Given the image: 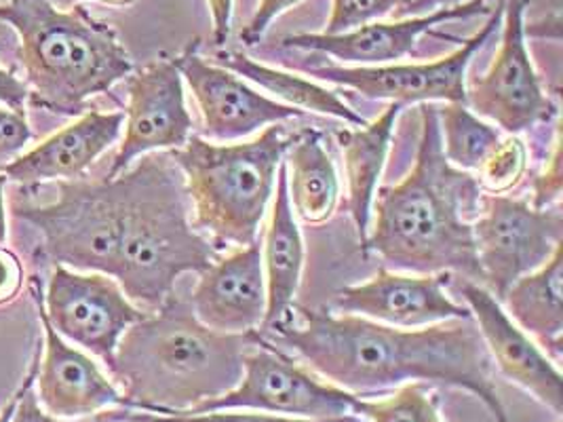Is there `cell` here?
Here are the masks:
<instances>
[{
    "mask_svg": "<svg viewBox=\"0 0 563 422\" xmlns=\"http://www.w3.org/2000/svg\"><path fill=\"white\" fill-rule=\"evenodd\" d=\"M294 309L298 323L285 316L264 330L271 338L256 332L257 336L294 351L335 387L365 397L408 382H437L477 397L494 422H509L494 382L492 357L473 319L404 330L365 316Z\"/></svg>",
    "mask_w": 563,
    "mask_h": 422,
    "instance_id": "cell-1",
    "label": "cell"
},
{
    "mask_svg": "<svg viewBox=\"0 0 563 422\" xmlns=\"http://www.w3.org/2000/svg\"><path fill=\"white\" fill-rule=\"evenodd\" d=\"M482 197L475 176L448 163L437 108L424 104L413 167L399 185L378 188L363 249L376 252L388 270L459 273L466 281L484 286L473 241Z\"/></svg>",
    "mask_w": 563,
    "mask_h": 422,
    "instance_id": "cell-2",
    "label": "cell"
},
{
    "mask_svg": "<svg viewBox=\"0 0 563 422\" xmlns=\"http://www.w3.org/2000/svg\"><path fill=\"white\" fill-rule=\"evenodd\" d=\"M252 334L206 327L174 293L131 325L108 366L131 412L172 417L229 393L243 376Z\"/></svg>",
    "mask_w": 563,
    "mask_h": 422,
    "instance_id": "cell-3",
    "label": "cell"
},
{
    "mask_svg": "<svg viewBox=\"0 0 563 422\" xmlns=\"http://www.w3.org/2000/svg\"><path fill=\"white\" fill-rule=\"evenodd\" d=\"M0 20L20 34L18 55L34 108L77 116L91 98L133 73L117 30L82 4L57 9L52 0H7Z\"/></svg>",
    "mask_w": 563,
    "mask_h": 422,
    "instance_id": "cell-4",
    "label": "cell"
},
{
    "mask_svg": "<svg viewBox=\"0 0 563 422\" xmlns=\"http://www.w3.org/2000/svg\"><path fill=\"white\" fill-rule=\"evenodd\" d=\"M128 215L114 279L133 304L156 311L186 273H203L218 247L190 220V201L172 155H144L125 171Z\"/></svg>",
    "mask_w": 563,
    "mask_h": 422,
    "instance_id": "cell-5",
    "label": "cell"
},
{
    "mask_svg": "<svg viewBox=\"0 0 563 422\" xmlns=\"http://www.w3.org/2000/svg\"><path fill=\"white\" fill-rule=\"evenodd\" d=\"M291 137L277 123L250 142L227 144L190 135L172 153L184 178L195 226L216 247H245L257 241Z\"/></svg>",
    "mask_w": 563,
    "mask_h": 422,
    "instance_id": "cell-6",
    "label": "cell"
},
{
    "mask_svg": "<svg viewBox=\"0 0 563 422\" xmlns=\"http://www.w3.org/2000/svg\"><path fill=\"white\" fill-rule=\"evenodd\" d=\"M57 192L49 206H15L13 215L43 235V254L55 266L114 277L128 215V174L62 180Z\"/></svg>",
    "mask_w": 563,
    "mask_h": 422,
    "instance_id": "cell-7",
    "label": "cell"
},
{
    "mask_svg": "<svg viewBox=\"0 0 563 422\" xmlns=\"http://www.w3.org/2000/svg\"><path fill=\"white\" fill-rule=\"evenodd\" d=\"M254 336L256 344L243 357V376L239 385L190 412L256 410L308 421L346 419L355 412L357 396L319 380L273 344L264 343L256 332Z\"/></svg>",
    "mask_w": 563,
    "mask_h": 422,
    "instance_id": "cell-8",
    "label": "cell"
},
{
    "mask_svg": "<svg viewBox=\"0 0 563 422\" xmlns=\"http://www.w3.org/2000/svg\"><path fill=\"white\" fill-rule=\"evenodd\" d=\"M473 241L484 288L503 302L517 279L534 273L563 245L562 211L484 192Z\"/></svg>",
    "mask_w": 563,
    "mask_h": 422,
    "instance_id": "cell-9",
    "label": "cell"
},
{
    "mask_svg": "<svg viewBox=\"0 0 563 422\" xmlns=\"http://www.w3.org/2000/svg\"><path fill=\"white\" fill-rule=\"evenodd\" d=\"M530 0H505L500 47L482 77L466 85V106L503 132L519 135L558 114L528 49Z\"/></svg>",
    "mask_w": 563,
    "mask_h": 422,
    "instance_id": "cell-10",
    "label": "cell"
},
{
    "mask_svg": "<svg viewBox=\"0 0 563 422\" xmlns=\"http://www.w3.org/2000/svg\"><path fill=\"white\" fill-rule=\"evenodd\" d=\"M505 0H498L484 26L461 47L427 64H386V66H321L310 77L355 89L369 100H388L395 104H466V70L475 53L503 22Z\"/></svg>",
    "mask_w": 563,
    "mask_h": 422,
    "instance_id": "cell-11",
    "label": "cell"
},
{
    "mask_svg": "<svg viewBox=\"0 0 563 422\" xmlns=\"http://www.w3.org/2000/svg\"><path fill=\"white\" fill-rule=\"evenodd\" d=\"M45 313L62 338L100 357L106 368L129 327L148 315L129 300L114 277L77 273L59 264L53 268Z\"/></svg>",
    "mask_w": 563,
    "mask_h": 422,
    "instance_id": "cell-12",
    "label": "cell"
},
{
    "mask_svg": "<svg viewBox=\"0 0 563 422\" xmlns=\"http://www.w3.org/2000/svg\"><path fill=\"white\" fill-rule=\"evenodd\" d=\"M128 93L125 135L106 178L121 176L135 158L148 153L178 151L195 127L176 59H154L131 73Z\"/></svg>",
    "mask_w": 563,
    "mask_h": 422,
    "instance_id": "cell-13",
    "label": "cell"
},
{
    "mask_svg": "<svg viewBox=\"0 0 563 422\" xmlns=\"http://www.w3.org/2000/svg\"><path fill=\"white\" fill-rule=\"evenodd\" d=\"M197 49L199 43H190L176 57V66L203 116L201 137L211 142H239L260 130L305 114L302 110L260 93L229 68L203 59Z\"/></svg>",
    "mask_w": 563,
    "mask_h": 422,
    "instance_id": "cell-14",
    "label": "cell"
},
{
    "mask_svg": "<svg viewBox=\"0 0 563 422\" xmlns=\"http://www.w3.org/2000/svg\"><path fill=\"white\" fill-rule=\"evenodd\" d=\"M448 281V273L413 275L383 268L369 281L338 291L332 307L342 315L365 316L404 330L473 319L466 307L450 298Z\"/></svg>",
    "mask_w": 563,
    "mask_h": 422,
    "instance_id": "cell-15",
    "label": "cell"
},
{
    "mask_svg": "<svg viewBox=\"0 0 563 422\" xmlns=\"http://www.w3.org/2000/svg\"><path fill=\"white\" fill-rule=\"evenodd\" d=\"M466 309L484 338L492 362L498 369L537 397L542 406L553 410L558 417L563 412V378L555 362L521 330L503 302L479 284L462 281L459 286Z\"/></svg>",
    "mask_w": 563,
    "mask_h": 422,
    "instance_id": "cell-16",
    "label": "cell"
},
{
    "mask_svg": "<svg viewBox=\"0 0 563 422\" xmlns=\"http://www.w3.org/2000/svg\"><path fill=\"white\" fill-rule=\"evenodd\" d=\"M36 311L45 330V357L38 362V403L41 408L62 421L93 417L108 408L129 410L128 397L108 378L98 364L66 343L53 330L41 284L32 279Z\"/></svg>",
    "mask_w": 563,
    "mask_h": 422,
    "instance_id": "cell-17",
    "label": "cell"
},
{
    "mask_svg": "<svg viewBox=\"0 0 563 422\" xmlns=\"http://www.w3.org/2000/svg\"><path fill=\"white\" fill-rule=\"evenodd\" d=\"M190 309L213 332H260L266 316V279L260 241L236 247L199 273Z\"/></svg>",
    "mask_w": 563,
    "mask_h": 422,
    "instance_id": "cell-18",
    "label": "cell"
},
{
    "mask_svg": "<svg viewBox=\"0 0 563 422\" xmlns=\"http://www.w3.org/2000/svg\"><path fill=\"white\" fill-rule=\"evenodd\" d=\"M486 13H489L487 0H468L456 7L439 9L427 15L406 18L399 22H374L346 34H325V32L289 34L283 38L282 47L325 53L342 64H353V66H386L410 55L418 38L439 24L454 22V20H468Z\"/></svg>",
    "mask_w": 563,
    "mask_h": 422,
    "instance_id": "cell-19",
    "label": "cell"
},
{
    "mask_svg": "<svg viewBox=\"0 0 563 422\" xmlns=\"http://www.w3.org/2000/svg\"><path fill=\"white\" fill-rule=\"evenodd\" d=\"M125 112L89 110L77 123L53 133L22 157L4 163L0 171L20 185L80 180L87 169L119 140Z\"/></svg>",
    "mask_w": 563,
    "mask_h": 422,
    "instance_id": "cell-20",
    "label": "cell"
},
{
    "mask_svg": "<svg viewBox=\"0 0 563 422\" xmlns=\"http://www.w3.org/2000/svg\"><path fill=\"white\" fill-rule=\"evenodd\" d=\"M307 260L305 238L289 206L285 163L277 174L271 222L262 243V266L266 279V316L260 330L277 325L296 304Z\"/></svg>",
    "mask_w": 563,
    "mask_h": 422,
    "instance_id": "cell-21",
    "label": "cell"
},
{
    "mask_svg": "<svg viewBox=\"0 0 563 422\" xmlns=\"http://www.w3.org/2000/svg\"><path fill=\"white\" fill-rule=\"evenodd\" d=\"M401 104L390 102L385 112L363 127L355 130H338L335 140L344 155V171H346V206L357 229L358 241L365 245L372 224V208L376 192L380 188V178L385 171L386 158L390 151L395 123L401 112Z\"/></svg>",
    "mask_w": 563,
    "mask_h": 422,
    "instance_id": "cell-22",
    "label": "cell"
},
{
    "mask_svg": "<svg viewBox=\"0 0 563 422\" xmlns=\"http://www.w3.org/2000/svg\"><path fill=\"white\" fill-rule=\"evenodd\" d=\"M283 163L291 211L310 226L330 222L340 203V178L323 135L314 130L294 135Z\"/></svg>",
    "mask_w": 563,
    "mask_h": 422,
    "instance_id": "cell-23",
    "label": "cell"
},
{
    "mask_svg": "<svg viewBox=\"0 0 563 422\" xmlns=\"http://www.w3.org/2000/svg\"><path fill=\"white\" fill-rule=\"evenodd\" d=\"M563 245L534 273L517 279L505 293V311L512 321L547 346V355H562Z\"/></svg>",
    "mask_w": 563,
    "mask_h": 422,
    "instance_id": "cell-24",
    "label": "cell"
},
{
    "mask_svg": "<svg viewBox=\"0 0 563 422\" xmlns=\"http://www.w3.org/2000/svg\"><path fill=\"white\" fill-rule=\"evenodd\" d=\"M213 64L229 68L241 79L250 80L260 89L273 93L275 96L273 100H277L282 104L291 106L302 112L333 116V119H340L355 127H363L367 123L357 110H353L340 96H335L328 87H323L314 80L305 79L302 75L285 73L279 68L260 64L250 55L241 52H218L213 57Z\"/></svg>",
    "mask_w": 563,
    "mask_h": 422,
    "instance_id": "cell-25",
    "label": "cell"
},
{
    "mask_svg": "<svg viewBox=\"0 0 563 422\" xmlns=\"http://www.w3.org/2000/svg\"><path fill=\"white\" fill-rule=\"evenodd\" d=\"M441 151L448 163L461 171H477L494 146L503 140L500 132L482 121L466 104L437 108Z\"/></svg>",
    "mask_w": 563,
    "mask_h": 422,
    "instance_id": "cell-26",
    "label": "cell"
},
{
    "mask_svg": "<svg viewBox=\"0 0 563 422\" xmlns=\"http://www.w3.org/2000/svg\"><path fill=\"white\" fill-rule=\"evenodd\" d=\"M355 412L369 422H445L437 397L422 382H408L385 399L357 397Z\"/></svg>",
    "mask_w": 563,
    "mask_h": 422,
    "instance_id": "cell-27",
    "label": "cell"
},
{
    "mask_svg": "<svg viewBox=\"0 0 563 422\" xmlns=\"http://www.w3.org/2000/svg\"><path fill=\"white\" fill-rule=\"evenodd\" d=\"M528 174V146L519 135L503 137L477 169V185L486 195H507Z\"/></svg>",
    "mask_w": 563,
    "mask_h": 422,
    "instance_id": "cell-28",
    "label": "cell"
},
{
    "mask_svg": "<svg viewBox=\"0 0 563 422\" xmlns=\"http://www.w3.org/2000/svg\"><path fill=\"white\" fill-rule=\"evenodd\" d=\"M410 0H332V15L325 34H346L397 13Z\"/></svg>",
    "mask_w": 563,
    "mask_h": 422,
    "instance_id": "cell-29",
    "label": "cell"
},
{
    "mask_svg": "<svg viewBox=\"0 0 563 422\" xmlns=\"http://www.w3.org/2000/svg\"><path fill=\"white\" fill-rule=\"evenodd\" d=\"M129 421L135 422H353L349 417L346 419H332V421H308V419H287V417H277V414H266V412H239V410H216V412H179L172 417L163 414H148V412H128Z\"/></svg>",
    "mask_w": 563,
    "mask_h": 422,
    "instance_id": "cell-30",
    "label": "cell"
},
{
    "mask_svg": "<svg viewBox=\"0 0 563 422\" xmlns=\"http://www.w3.org/2000/svg\"><path fill=\"white\" fill-rule=\"evenodd\" d=\"M562 197V133L555 130L553 151L547 160L544 171L538 176L532 186V206L538 210L553 208Z\"/></svg>",
    "mask_w": 563,
    "mask_h": 422,
    "instance_id": "cell-31",
    "label": "cell"
},
{
    "mask_svg": "<svg viewBox=\"0 0 563 422\" xmlns=\"http://www.w3.org/2000/svg\"><path fill=\"white\" fill-rule=\"evenodd\" d=\"M34 137L26 121V112L2 110L0 108V163L15 157L24 151L27 142Z\"/></svg>",
    "mask_w": 563,
    "mask_h": 422,
    "instance_id": "cell-32",
    "label": "cell"
},
{
    "mask_svg": "<svg viewBox=\"0 0 563 422\" xmlns=\"http://www.w3.org/2000/svg\"><path fill=\"white\" fill-rule=\"evenodd\" d=\"M298 2L300 0H260L250 24L241 32V43L245 47L257 45L264 38V34L268 32V27L273 26V22L277 18H282L283 13L289 11L291 7H296Z\"/></svg>",
    "mask_w": 563,
    "mask_h": 422,
    "instance_id": "cell-33",
    "label": "cell"
},
{
    "mask_svg": "<svg viewBox=\"0 0 563 422\" xmlns=\"http://www.w3.org/2000/svg\"><path fill=\"white\" fill-rule=\"evenodd\" d=\"M38 362H41V348L36 346L34 348V362L27 369L26 378H24V391L20 396L18 401V408L11 417V422H64L62 419H55L52 414H47L41 403H38V397L34 396L32 391V385L36 380V371H38Z\"/></svg>",
    "mask_w": 563,
    "mask_h": 422,
    "instance_id": "cell-34",
    "label": "cell"
},
{
    "mask_svg": "<svg viewBox=\"0 0 563 422\" xmlns=\"http://www.w3.org/2000/svg\"><path fill=\"white\" fill-rule=\"evenodd\" d=\"M26 279L22 260L0 245V307L13 302Z\"/></svg>",
    "mask_w": 563,
    "mask_h": 422,
    "instance_id": "cell-35",
    "label": "cell"
},
{
    "mask_svg": "<svg viewBox=\"0 0 563 422\" xmlns=\"http://www.w3.org/2000/svg\"><path fill=\"white\" fill-rule=\"evenodd\" d=\"M209 15H211V38L216 47H224L231 38L232 11L234 0H206Z\"/></svg>",
    "mask_w": 563,
    "mask_h": 422,
    "instance_id": "cell-36",
    "label": "cell"
},
{
    "mask_svg": "<svg viewBox=\"0 0 563 422\" xmlns=\"http://www.w3.org/2000/svg\"><path fill=\"white\" fill-rule=\"evenodd\" d=\"M26 80H20L13 73L0 68V104L9 106L11 110L26 112L24 106L27 102Z\"/></svg>",
    "mask_w": 563,
    "mask_h": 422,
    "instance_id": "cell-37",
    "label": "cell"
},
{
    "mask_svg": "<svg viewBox=\"0 0 563 422\" xmlns=\"http://www.w3.org/2000/svg\"><path fill=\"white\" fill-rule=\"evenodd\" d=\"M462 2H468V0H410L406 7H401L395 15L397 18H416V15H427V13H433L439 9H448V7H456Z\"/></svg>",
    "mask_w": 563,
    "mask_h": 422,
    "instance_id": "cell-38",
    "label": "cell"
},
{
    "mask_svg": "<svg viewBox=\"0 0 563 422\" xmlns=\"http://www.w3.org/2000/svg\"><path fill=\"white\" fill-rule=\"evenodd\" d=\"M52 2L57 7V9H70V7H75V4H80L82 0H52ZM96 2H102V4H110V7H121V9H125V7L135 4L137 0H96Z\"/></svg>",
    "mask_w": 563,
    "mask_h": 422,
    "instance_id": "cell-39",
    "label": "cell"
},
{
    "mask_svg": "<svg viewBox=\"0 0 563 422\" xmlns=\"http://www.w3.org/2000/svg\"><path fill=\"white\" fill-rule=\"evenodd\" d=\"M4 185L7 176L0 171V245L7 241V210H4Z\"/></svg>",
    "mask_w": 563,
    "mask_h": 422,
    "instance_id": "cell-40",
    "label": "cell"
},
{
    "mask_svg": "<svg viewBox=\"0 0 563 422\" xmlns=\"http://www.w3.org/2000/svg\"><path fill=\"white\" fill-rule=\"evenodd\" d=\"M22 391H24V385H20V389H18L13 396L9 397V401L2 406V410H0V422H11V417H13L15 408H18V401H20Z\"/></svg>",
    "mask_w": 563,
    "mask_h": 422,
    "instance_id": "cell-41",
    "label": "cell"
},
{
    "mask_svg": "<svg viewBox=\"0 0 563 422\" xmlns=\"http://www.w3.org/2000/svg\"><path fill=\"white\" fill-rule=\"evenodd\" d=\"M555 422H562V421H555Z\"/></svg>",
    "mask_w": 563,
    "mask_h": 422,
    "instance_id": "cell-42",
    "label": "cell"
}]
</instances>
